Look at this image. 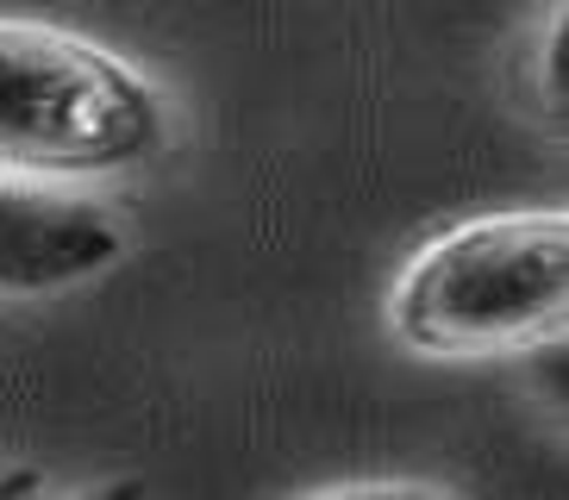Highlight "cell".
Instances as JSON below:
<instances>
[{
    "label": "cell",
    "mask_w": 569,
    "mask_h": 500,
    "mask_svg": "<svg viewBox=\"0 0 569 500\" xmlns=\"http://www.w3.org/2000/svg\"><path fill=\"white\" fill-rule=\"evenodd\" d=\"M169 144L157 88L63 26L0 19V176L107 182Z\"/></svg>",
    "instance_id": "1"
},
{
    "label": "cell",
    "mask_w": 569,
    "mask_h": 500,
    "mask_svg": "<svg viewBox=\"0 0 569 500\" xmlns=\"http://www.w3.org/2000/svg\"><path fill=\"white\" fill-rule=\"evenodd\" d=\"M44 488V476H32V469H0V494H38Z\"/></svg>",
    "instance_id": "4"
},
{
    "label": "cell",
    "mask_w": 569,
    "mask_h": 500,
    "mask_svg": "<svg viewBox=\"0 0 569 500\" xmlns=\"http://www.w3.org/2000/svg\"><path fill=\"white\" fill-rule=\"evenodd\" d=\"M126 257L119 219L88 200L44 194L32 182H0V288L7 294H51L101 276Z\"/></svg>",
    "instance_id": "3"
},
{
    "label": "cell",
    "mask_w": 569,
    "mask_h": 500,
    "mask_svg": "<svg viewBox=\"0 0 569 500\" xmlns=\"http://www.w3.org/2000/svg\"><path fill=\"white\" fill-rule=\"evenodd\" d=\"M569 313V219L488 213L432 238L401 269L388 326L426 357H507L563 332Z\"/></svg>",
    "instance_id": "2"
}]
</instances>
